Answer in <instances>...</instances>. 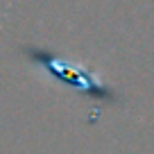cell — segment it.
I'll list each match as a JSON object with an SVG mask.
<instances>
[{
	"label": "cell",
	"instance_id": "obj_1",
	"mask_svg": "<svg viewBox=\"0 0 154 154\" xmlns=\"http://www.w3.org/2000/svg\"><path fill=\"white\" fill-rule=\"evenodd\" d=\"M23 52H25V57H27L29 61H34L36 66H43L45 70H48V75H52V77H57V79H61V82L79 88V91L86 93L88 97H100V100H106V102H118L120 100V95H118L113 88L104 86L100 79H95L93 70H88L86 66H79V63L70 66V63H66L63 59H59L54 52H50V50H45V48H36V45H27V48H23Z\"/></svg>",
	"mask_w": 154,
	"mask_h": 154
}]
</instances>
